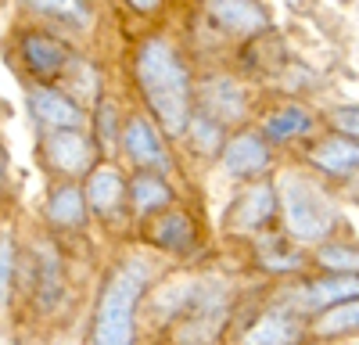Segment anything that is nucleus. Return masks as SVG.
I'll return each instance as SVG.
<instances>
[{
    "mask_svg": "<svg viewBox=\"0 0 359 345\" xmlns=\"http://www.w3.org/2000/svg\"><path fill=\"white\" fill-rule=\"evenodd\" d=\"M130 4H133L137 11H155V8H158V0H130Z\"/></svg>",
    "mask_w": 359,
    "mask_h": 345,
    "instance_id": "cd10ccee",
    "label": "nucleus"
},
{
    "mask_svg": "<svg viewBox=\"0 0 359 345\" xmlns=\"http://www.w3.org/2000/svg\"><path fill=\"white\" fill-rule=\"evenodd\" d=\"M191 133L198 140V148H205V151L219 144V126H216L212 115H198V119H191Z\"/></svg>",
    "mask_w": 359,
    "mask_h": 345,
    "instance_id": "393cba45",
    "label": "nucleus"
},
{
    "mask_svg": "<svg viewBox=\"0 0 359 345\" xmlns=\"http://www.w3.org/2000/svg\"><path fill=\"white\" fill-rule=\"evenodd\" d=\"M147 284L144 263H126L104 288V299L97 309V345H133V306Z\"/></svg>",
    "mask_w": 359,
    "mask_h": 345,
    "instance_id": "f03ea898",
    "label": "nucleus"
},
{
    "mask_svg": "<svg viewBox=\"0 0 359 345\" xmlns=\"http://www.w3.org/2000/svg\"><path fill=\"white\" fill-rule=\"evenodd\" d=\"M33 111H36L40 123L57 126V130H76L79 126V108L54 90H33Z\"/></svg>",
    "mask_w": 359,
    "mask_h": 345,
    "instance_id": "9d476101",
    "label": "nucleus"
},
{
    "mask_svg": "<svg viewBox=\"0 0 359 345\" xmlns=\"http://www.w3.org/2000/svg\"><path fill=\"white\" fill-rule=\"evenodd\" d=\"M309 126H313V119H309L302 108H287V111L269 115L266 137H269V140H287V137H294V133H306Z\"/></svg>",
    "mask_w": 359,
    "mask_h": 345,
    "instance_id": "f3484780",
    "label": "nucleus"
},
{
    "mask_svg": "<svg viewBox=\"0 0 359 345\" xmlns=\"http://www.w3.org/2000/svg\"><path fill=\"white\" fill-rule=\"evenodd\" d=\"M0 273H4V299H8V288H11V238L4 234V241H0Z\"/></svg>",
    "mask_w": 359,
    "mask_h": 345,
    "instance_id": "bb28decb",
    "label": "nucleus"
},
{
    "mask_svg": "<svg viewBox=\"0 0 359 345\" xmlns=\"http://www.w3.org/2000/svg\"><path fill=\"white\" fill-rule=\"evenodd\" d=\"M47 155L57 169H65V172H79L86 169L90 162V148H86V140L72 130H62V133H54L50 144H47Z\"/></svg>",
    "mask_w": 359,
    "mask_h": 345,
    "instance_id": "9b49d317",
    "label": "nucleus"
},
{
    "mask_svg": "<svg viewBox=\"0 0 359 345\" xmlns=\"http://www.w3.org/2000/svg\"><path fill=\"white\" fill-rule=\"evenodd\" d=\"M133 201L140 212H151V209H162L169 201V187L158 180V177H137L133 180Z\"/></svg>",
    "mask_w": 359,
    "mask_h": 345,
    "instance_id": "aec40b11",
    "label": "nucleus"
},
{
    "mask_svg": "<svg viewBox=\"0 0 359 345\" xmlns=\"http://www.w3.org/2000/svg\"><path fill=\"white\" fill-rule=\"evenodd\" d=\"M334 126L348 137H359V108H341L334 111Z\"/></svg>",
    "mask_w": 359,
    "mask_h": 345,
    "instance_id": "a878e982",
    "label": "nucleus"
},
{
    "mask_svg": "<svg viewBox=\"0 0 359 345\" xmlns=\"http://www.w3.org/2000/svg\"><path fill=\"white\" fill-rule=\"evenodd\" d=\"M191 223H187V216H162L158 223H155V241L158 245H165V248H187L191 245Z\"/></svg>",
    "mask_w": 359,
    "mask_h": 345,
    "instance_id": "6ab92c4d",
    "label": "nucleus"
},
{
    "mask_svg": "<svg viewBox=\"0 0 359 345\" xmlns=\"http://www.w3.org/2000/svg\"><path fill=\"white\" fill-rule=\"evenodd\" d=\"M208 15H212L226 33L252 36L259 29H266V11L255 0H208Z\"/></svg>",
    "mask_w": 359,
    "mask_h": 345,
    "instance_id": "20e7f679",
    "label": "nucleus"
},
{
    "mask_svg": "<svg viewBox=\"0 0 359 345\" xmlns=\"http://www.w3.org/2000/svg\"><path fill=\"white\" fill-rule=\"evenodd\" d=\"M320 263L327 270H348V273H359V252L345 248V245H331L320 252Z\"/></svg>",
    "mask_w": 359,
    "mask_h": 345,
    "instance_id": "b1692460",
    "label": "nucleus"
},
{
    "mask_svg": "<svg viewBox=\"0 0 359 345\" xmlns=\"http://www.w3.org/2000/svg\"><path fill=\"white\" fill-rule=\"evenodd\" d=\"M280 201L287 226L298 241H320L334 223V205L327 201V194L302 177H284L280 184Z\"/></svg>",
    "mask_w": 359,
    "mask_h": 345,
    "instance_id": "7ed1b4c3",
    "label": "nucleus"
},
{
    "mask_svg": "<svg viewBox=\"0 0 359 345\" xmlns=\"http://www.w3.org/2000/svg\"><path fill=\"white\" fill-rule=\"evenodd\" d=\"M123 144H126L130 158H137L140 165H162V162H165V155H162V144L155 140L151 126L140 123V119H130V123H126Z\"/></svg>",
    "mask_w": 359,
    "mask_h": 345,
    "instance_id": "f8f14e48",
    "label": "nucleus"
},
{
    "mask_svg": "<svg viewBox=\"0 0 359 345\" xmlns=\"http://www.w3.org/2000/svg\"><path fill=\"white\" fill-rule=\"evenodd\" d=\"M298 334H302V327H298L294 316L269 313V316H262V320L241 338V345H294Z\"/></svg>",
    "mask_w": 359,
    "mask_h": 345,
    "instance_id": "1a4fd4ad",
    "label": "nucleus"
},
{
    "mask_svg": "<svg viewBox=\"0 0 359 345\" xmlns=\"http://www.w3.org/2000/svg\"><path fill=\"white\" fill-rule=\"evenodd\" d=\"M36 288H40V299L43 306H54L57 295H62V273H57V255L54 248L40 245L36 252Z\"/></svg>",
    "mask_w": 359,
    "mask_h": 345,
    "instance_id": "dca6fc26",
    "label": "nucleus"
},
{
    "mask_svg": "<svg viewBox=\"0 0 359 345\" xmlns=\"http://www.w3.org/2000/svg\"><path fill=\"white\" fill-rule=\"evenodd\" d=\"M83 216H86V205H83V194L76 187H62L54 194V201H50V219L54 223L72 226V223H83Z\"/></svg>",
    "mask_w": 359,
    "mask_h": 345,
    "instance_id": "a211bd4d",
    "label": "nucleus"
},
{
    "mask_svg": "<svg viewBox=\"0 0 359 345\" xmlns=\"http://www.w3.org/2000/svg\"><path fill=\"white\" fill-rule=\"evenodd\" d=\"M33 4L43 11V15H54L62 22H76V25H86V4L83 0H33Z\"/></svg>",
    "mask_w": 359,
    "mask_h": 345,
    "instance_id": "5701e85b",
    "label": "nucleus"
},
{
    "mask_svg": "<svg viewBox=\"0 0 359 345\" xmlns=\"http://www.w3.org/2000/svg\"><path fill=\"white\" fill-rule=\"evenodd\" d=\"M137 79H140V90H144L147 104H151V111L165 126V133H184L191 126V115H187L191 86H187L184 65L176 62L169 43L147 40L137 50Z\"/></svg>",
    "mask_w": 359,
    "mask_h": 345,
    "instance_id": "f257e3e1",
    "label": "nucleus"
},
{
    "mask_svg": "<svg viewBox=\"0 0 359 345\" xmlns=\"http://www.w3.org/2000/svg\"><path fill=\"white\" fill-rule=\"evenodd\" d=\"M266 162H269V151H266L262 137H255V133L233 137L226 144V155H223V165H226V172H233V177H252V172H262Z\"/></svg>",
    "mask_w": 359,
    "mask_h": 345,
    "instance_id": "39448f33",
    "label": "nucleus"
},
{
    "mask_svg": "<svg viewBox=\"0 0 359 345\" xmlns=\"http://www.w3.org/2000/svg\"><path fill=\"white\" fill-rule=\"evenodd\" d=\"M273 209H277V194H273V187H255V191H248L241 201H237V209H233V216H230V226L233 230H259L269 216H273Z\"/></svg>",
    "mask_w": 359,
    "mask_h": 345,
    "instance_id": "0eeeda50",
    "label": "nucleus"
},
{
    "mask_svg": "<svg viewBox=\"0 0 359 345\" xmlns=\"http://www.w3.org/2000/svg\"><path fill=\"white\" fill-rule=\"evenodd\" d=\"M359 295V273H345V277H331V280H320L306 292V302L309 306H331V302H341V299H352Z\"/></svg>",
    "mask_w": 359,
    "mask_h": 345,
    "instance_id": "2eb2a0df",
    "label": "nucleus"
},
{
    "mask_svg": "<svg viewBox=\"0 0 359 345\" xmlns=\"http://www.w3.org/2000/svg\"><path fill=\"white\" fill-rule=\"evenodd\" d=\"M22 58H25V65L33 69L36 76H54V72H62L65 62H69L65 47L57 40H50V36H25L22 40Z\"/></svg>",
    "mask_w": 359,
    "mask_h": 345,
    "instance_id": "6e6552de",
    "label": "nucleus"
},
{
    "mask_svg": "<svg viewBox=\"0 0 359 345\" xmlns=\"http://www.w3.org/2000/svg\"><path fill=\"white\" fill-rule=\"evenodd\" d=\"M201 101H205V115L223 119V123H233L245 115V90L233 79H208Z\"/></svg>",
    "mask_w": 359,
    "mask_h": 345,
    "instance_id": "423d86ee",
    "label": "nucleus"
},
{
    "mask_svg": "<svg viewBox=\"0 0 359 345\" xmlns=\"http://www.w3.org/2000/svg\"><path fill=\"white\" fill-rule=\"evenodd\" d=\"M259 255H262V263L269 266V270H294L302 259H298V252L291 248V245H284L280 238H266L262 245H259Z\"/></svg>",
    "mask_w": 359,
    "mask_h": 345,
    "instance_id": "4be33fe9",
    "label": "nucleus"
},
{
    "mask_svg": "<svg viewBox=\"0 0 359 345\" xmlns=\"http://www.w3.org/2000/svg\"><path fill=\"white\" fill-rule=\"evenodd\" d=\"M118 198H123V177L111 169V165H101L94 169V177L86 184V201L94 205L97 212H111L118 205Z\"/></svg>",
    "mask_w": 359,
    "mask_h": 345,
    "instance_id": "ddd939ff",
    "label": "nucleus"
},
{
    "mask_svg": "<svg viewBox=\"0 0 359 345\" xmlns=\"http://www.w3.org/2000/svg\"><path fill=\"white\" fill-rule=\"evenodd\" d=\"M313 162L327 172H348L359 165V144L355 140H345V137H334V140H323L320 148L313 151Z\"/></svg>",
    "mask_w": 359,
    "mask_h": 345,
    "instance_id": "4468645a",
    "label": "nucleus"
},
{
    "mask_svg": "<svg viewBox=\"0 0 359 345\" xmlns=\"http://www.w3.org/2000/svg\"><path fill=\"white\" fill-rule=\"evenodd\" d=\"M355 327H359V299L327 309V316H320V324H316L320 334H341V331H355Z\"/></svg>",
    "mask_w": 359,
    "mask_h": 345,
    "instance_id": "412c9836",
    "label": "nucleus"
}]
</instances>
